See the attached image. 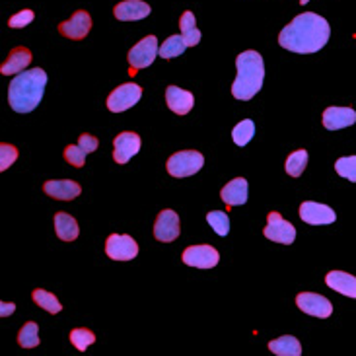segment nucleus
<instances>
[{
  "label": "nucleus",
  "mask_w": 356,
  "mask_h": 356,
  "mask_svg": "<svg viewBox=\"0 0 356 356\" xmlns=\"http://www.w3.org/2000/svg\"><path fill=\"white\" fill-rule=\"evenodd\" d=\"M331 27L325 18L316 12H304L296 16L285 29L278 34V45L292 53L309 55L318 53L329 41Z\"/></svg>",
  "instance_id": "1"
},
{
  "label": "nucleus",
  "mask_w": 356,
  "mask_h": 356,
  "mask_svg": "<svg viewBox=\"0 0 356 356\" xmlns=\"http://www.w3.org/2000/svg\"><path fill=\"white\" fill-rule=\"evenodd\" d=\"M47 86V72L43 69H29L14 76L8 86V104L18 113L34 111Z\"/></svg>",
  "instance_id": "2"
},
{
  "label": "nucleus",
  "mask_w": 356,
  "mask_h": 356,
  "mask_svg": "<svg viewBox=\"0 0 356 356\" xmlns=\"http://www.w3.org/2000/svg\"><path fill=\"white\" fill-rule=\"evenodd\" d=\"M237 76L232 84V95L236 99L248 102L261 90L265 78V62L257 51H244L236 59Z\"/></svg>",
  "instance_id": "3"
},
{
  "label": "nucleus",
  "mask_w": 356,
  "mask_h": 356,
  "mask_svg": "<svg viewBox=\"0 0 356 356\" xmlns=\"http://www.w3.org/2000/svg\"><path fill=\"white\" fill-rule=\"evenodd\" d=\"M202 166H204V158L197 150L176 152V154L167 158L166 164L169 176H174V178H189V176H195Z\"/></svg>",
  "instance_id": "4"
},
{
  "label": "nucleus",
  "mask_w": 356,
  "mask_h": 356,
  "mask_svg": "<svg viewBox=\"0 0 356 356\" xmlns=\"http://www.w3.org/2000/svg\"><path fill=\"white\" fill-rule=\"evenodd\" d=\"M156 55H160L158 47V37L146 36L141 39L134 47L129 51V64H131V74H134L141 69H146L154 62Z\"/></svg>",
  "instance_id": "5"
},
{
  "label": "nucleus",
  "mask_w": 356,
  "mask_h": 356,
  "mask_svg": "<svg viewBox=\"0 0 356 356\" xmlns=\"http://www.w3.org/2000/svg\"><path fill=\"white\" fill-rule=\"evenodd\" d=\"M143 97V88L137 86V84H123L117 86L111 94L107 95V109L111 113H121V111H127L132 106L139 104V99Z\"/></svg>",
  "instance_id": "6"
},
{
  "label": "nucleus",
  "mask_w": 356,
  "mask_h": 356,
  "mask_svg": "<svg viewBox=\"0 0 356 356\" xmlns=\"http://www.w3.org/2000/svg\"><path fill=\"white\" fill-rule=\"evenodd\" d=\"M263 234H265L267 239H271V241L290 246L296 239V228L290 224L288 220H285L278 213H269V216H267V226H265Z\"/></svg>",
  "instance_id": "7"
},
{
  "label": "nucleus",
  "mask_w": 356,
  "mask_h": 356,
  "mask_svg": "<svg viewBox=\"0 0 356 356\" xmlns=\"http://www.w3.org/2000/svg\"><path fill=\"white\" fill-rule=\"evenodd\" d=\"M106 253L113 261H131L139 255V244L127 234H111L106 241Z\"/></svg>",
  "instance_id": "8"
},
{
  "label": "nucleus",
  "mask_w": 356,
  "mask_h": 356,
  "mask_svg": "<svg viewBox=\"0 0 356 356\" xmlns=\"http://www.w3.org/2000/svg\"><path fill=\"white\" fill-rule=\"evenodd\" d=\"M181 259H183L185 265H189V267L213 269L220 261V255H218V251L214 250L213 246L201 244V246H191V248H187V250L183 251Z\"/></svg>",
  "instance_id": "9"
},
{
  "label": "nucleus",
  "mask_w": 356,
  "mask_h": 356,
  "mask_svg": "<svg viewBox=\"0 0 356 356\" xmlns=\"http://www.w3.org/2000/svg\"><path fill=\"white\" fill-rule=\"evenodd\" d=\"M179 232H181V226H179V216L176 211L171 209H164L160 211L158 218L154 222V237L158 241H164L169 244L174 239H178Z\"/></svg>",
  "instance_id": "10"
},
{
  "label": "nucleus",
  "mask_w": 356,
  "mask_h": 356,
  "mask_svg": "<svg viewBox=\"0 0 356 356\" xmlns=\"http://www.w3.org/2000/svg\"><path fill=\"white\" fill-rule=\"evenodd\" d=\"M300 218L311 226H323L333 224L337 220V214L331 206L327 204H320L316 201H306L300 204Z\"/></svg>",
  "instance_id": "11"
},
{
  "label": "nucleus",
  "mask_w": 356,
  "mask_h": 356,
  "mask_svg": "<svg viewBox=\"0 0 356 356\" xmlns=\"http://www.w3.org/2000/svg\"><path fill=\"white\" fill-rule=\"evenodd\" d=\"M141 144H143L141 143V137H139L137 132H121V134L115 137V141H113V160H115L117 164H121V166L127 164L132 156L139 154Z\"/></svg>",
  "instance_id": "12"
},
{
  "label": "nucleus",
  "mask_w": 356,
  "mask_h": 356,
  "mask_svg": "<svg viewBox=\"0 0 356 356\" xmlns=\"http://www.w3.org/2000/svg\"><path fill=\"white\" fill-rule=\"evenodd\" d=\"M296 304L304 313L316 316V318H329L333 313L331 302L316 292H300L296 296Z\"/></svg>",
  "instance_id": "13"
},
{
  "label": "nucleus",
  "mask_w": 356,
  "mask_h": 356,
  "mask_svg": "<svg viewBox=\"0 0 356 356\" xmlns=\"http://www.w3.org/2000/svg\"><path fill=\"white\" fill-rule=\"evenodd\" d=\"M92 29V16L86 12V10H78V12L72 14L71 20L62 22L59 25V32L64 37L69 39H74V41H80L84 37L90 34Z\"/></svg>",
  "instance_id": "14"
},
{
  "label": "nucleus",
  "mask_w": 356,
  "mask_h": 356,
  "mask_svg": "<svg viewBox=\"0 0 356 356\" xmlns=\"http://www.w3.org/2000/svg\"><path fill=\"white\" fill-rule=\"evenodd\" d=\"M356 123V111L351 107H327L323 111V127L329 131H339Z\"/></svg>",
  "instance_id": "15"
},
{
  "label": "nucleus",
  "mask_w": 356,
  "mask_h": 356,
  "mask_svg": "<svg viewBox=\"0 0 356 356\" xmlns=\"http://www.w3.org/2000/svg\"><path fill=\"white\" fill-rule=\"evenodd\" d=\"M220 197L226 202L228 209L232 206H239V204H246L248 197H250V185H248V179L236 178L232 179L230 183H226L222 191H220Z\"/></svg>",
  "instance_id": "16"
},
{
  "label": "nucleus",
  "mask_w": 356,
  "mask_h": 356,
  "mask_svg": "<svg viewBox=\"0 0 356 356\" xmlns=\"http://www.w3.org/2000/svg\"><path fill=\"white\" fill-rule=\"evenodd\" d=\"M43 191L53 199L72 201V199H76L82 193V187L76 181H71V179H53V181H45Z\"/></svg>",
  "instance_id": "17"
},
{
  "label": "nucleus",
  "mask_w": 356,
  "mask_h": 356,
  "mask_svg": "<svg viewBox=\"0 0 356 356\" xmlns=\"http://www.w3.org/2000/svg\"><path fill=\"white\" fill-rule=\"evenodd\" d=\"M166 104L167 107L178 113V115H187L193 106H195V97L187 90H181L178 86H167L166 90Z\"/></svg>",
  "instance_id": "18"
},
{
  "label": "nucleus",
  "mask_w": 356,
  "mask_h": 356,
  "mask_svg": "<svg viewBox=\"0 0 356 356\" xmlns=\"http://www.w3.org/2000/svg\"><path fill=\"white\" fill-rule=\"evenodd\" d=\"M113 14L121 22H134V20H144L150 14V6L143 0H125L119 2Z\"/></svg>",
  "instance_id": "19"
},
{
  "label": "nucleus",
  "mask_w": 356,
  "mask_h": 356,
  "mask_svg": "<svg viewBox=\"0 0 356 356\" xmlns=\"http://www.w3.org/2000/svg\"><path fill=\"white\" fill-rule=\"evenodd\" d=\"M32 51L25 47H14L10 51V55H8V59L2 62V67H0V72L4 74V76H14V74H20V72H24L27 67H29V62H32Z\"/></svg>",
  "instance_id": "20"
},
{
  "label": "nucleus",
  "mask_w": 356,
  "mask_h": 356,
  "mask_svg": "<svg viewBox=\"0 0 356 356\" xmlns=\"http://www.w3.org/2000/svg\"><path fill=\"white\" fill-rule=\"evenodd\" d=\"M325 285L343 296L356 298V276L343 271H331L325 274Z\"/></svg>",
  "instance_id": "21"
},
{
  "label": "nucleus",
  "mask_w": 356,
  "mask_h": 356,
  "mask_svg": "<svg viewBox=\"0 0 356 356\" xmlns=\"http://www.w3.org/2000/svg\"><path fill=\"white\" fill-rule=\"evenodd\" d=\"M55 232L62 241H74L80 234V226L71 214L57 213L55 214Z\"/></svg>",
  "instance_id": "22"
},
{
  "label": "nucleus",
  "mask_w": 356,
  "mask_h": 356,
  "mask_svg": "<svg viewBox=\"0 0 356 356\" xmlns=\"http://www.w3.org/2000/svg\"><path fill=\"white\" fill-rule=\"evenodd\" d=\"M269 351L278 356H300L302 355V344H300L296 337L285 335V337H278V339L271 341Z\"/></svg>",
  "instance_id": "23"
},
{
  "label": "nucleus",
  "mask_w": 356,
  "mask_h": 356,
  "mask_svg": "<svg viewBox=\"0 0 356 356\" xmlns=\"http://www.w3.org/2000/svg\"><path fill=\"white\" fill-rule=\"evenodd\" d=\"M179 27H181V36L185 39L187 47H195L201 41V32L197 27V20H195V14L193 12H185L181 16Z\"/></svg>",
  "instance_id": "24"
},
{
  "label": "nucleus",
  "mask_w": 356,
  "mask_h": 356,
  "mask_svg": "<svg viewBox=\"0 0 356 356\" xmlns=\"http://www.w3.org/2000/svg\"><path fill=\"white\" fill-rule=\"evenodd\" d=\"M286 174L290 178H300L304 169L308 166V152L306 150H296L286 158Z\"/></svg>",
  "instance_id": "25"
},
{
  "label": "nucleus",
  "mask_w": 356,
  "mask_h": 356,
  "mask_svg": "<svg viewBox=\"0 0 356 356\" xmlns=\"http://www.w3.org/2000/svg\"><path fill=\"white\" fill-rule=\"evenodd\" d=\"M34 302H36L39 308L47 309L49 313H59L60 309H62V304L59 302V298L55 296V294H51V292H47V290H43V288H37V290H34Z\"/></svg>",
  "instance_id": "26"
},
{
  "label": "nucleus",
  "mask_w": 356,
  "mask_h": 356,
  "mask_svg": "<svg viewBox=\"0 0 356 356\" xmlns=\"http://www.w3.org/2000/svg\"><path fill=\"white\" fill-rule=\"evenodd\" d=\"M185 49H187V45H185L183 36H169L166 41L160 45V57H164V59H174V57L183 55Z\"/></svg>",
  "instance_id": "27"
},
{
  "label": "nucleus",
  "mask_w": 356,
  "mask_h": 356,
  "mask_svg": "<svg viewBox=\"0 0 356 356\" xmlns=\"http://www.w3.org/2000/svg\"><path fill=\"white\" fill-rule=\"evenodd\" d=\"M253 134H255V123L251 119H244V121H239L236 127H234L232 139H234V143L237 146H246L253 139Z\"/></svg>",
  "instance_id": "28"
},
{
  "label": "nucleus",
  "mask_w": 356,
  "mask_h": 356,
  "mask_svg": "<svg viewBox=\"0 0 356 356\" xmlns=\"http://www.w3.org/2000/svg\"><path fill=\"white\" fill-rule=\"evenodd\" d=\"M18 343L24 348H34L39 344V327L36 321H27L24 327L18 333Z\"/></svg>",
  "instance_id": "29"
},
{
  "label": "nucleus",
  "mask_w": 356,
  "mask_h": 356,
  "mask_svg": "<svg viewBox=\"0 0 356 356\" xmlns=\"http://www.w3.org/2000/svg\"><path fill=\"white\" fill-rule=\"evenodd\" d=\"M71 343L76 346V351L86 353L90 344L95 343L94 331L86 329V327H78V329H72L71 331Z\"/></svg>",
  "instance_id": "30"
},
{
  "label": "nucleus",
  "mask_w": 356,
  "mask_h": 356,
  "mask_svg": "<svg viewBox=\"0 0 356 356\" xmlns=\"http://www.w3.org/2000/svg\"><path fill=\"white\" fill-rule=\"evenodd\" d=\"M335 171H337L341 178L356 183V156H344V158H339V160L335 162Z\"/></svg>",
  "instance_id": "31"
},
{
  "label": "nucleus",
  "mask_w": 356,
  "mask_h": 356,
  "mask_svg": "<svg viewBox=\"0 0 356 356\" xmlns=\"http://www.w3.org/2000/svg\"><path fill=\"white\" fill-rule=\"evenodd\" d=\"M206 220H209V224L213 226V230L218 236H228V232H230V218H228V214L222 213V211H214V213L206 214Z\"/></svg>",
  "instance_id": "32"
},
{
  "label": "nucleus",
  "mask_w": 356,
  "mask_h": 356,
  "mask_svg": "<svg viewBox=\"0 0 356 356\" xmlns=\"http://www.w3.org/2000/svg\"><path fill=\"white\" fill-rule=\"evenodd\" d=\"M86 150H84L80 144H69L64 148V160L74 167H82L86 164Z\"/></svg>",
  "instance_id": "33"
},
{
  "label": "nucleus",
  "mask_w": 356,
  "mask_h": 356,
  "mask_svg": "<svg viewBox=\"0 0 356 356\" xmlns=\"http://www.w3.org/2000/svg\"><path fill=\"white\" fill-rule=\"evenodd\" d=\"M18 160V148L8 143L0 144V169L6 171Z\"/></svg>",
  "instance_id": "34"
},
{
  "label": "nucleus",
  "mask_w": 356,
  "mask_h": 356,
  "mask_svg": "<svg viewBox=\"0 0 356 356\" xmlns=\"http://www.w3.org/2000/svg\"><path fill=\"white\" fill-rule=\"evenodd\" d=\"M34 18H36V14L32 12V10H22V12L14 14L12 18L8 20V25L10 27H25V25L29 24V22H34Z\"/></svg>",
  "instance_id": "35"
},
{
  "label": "nucleus",
  "mask_w": 356,
  "mask_h": 356,
  "mask_svg": "<svg viewBox=\"0 0 356 356\" xmlns=\"http://www.w3.org/2000/svg\"><path fill=\"white\" fill-rule=\"evenodd\" d=\"M78 144L82 146L86 152H94V150H97V146H99V141L95 137H92V134H80Z\"/></svg>",
  "instance_id": "36"
},
{
  "label": "nucleus",
  "mask_w": 356,
  "mask_h": 356,
  "mask_svg": "<svg viewBox=\"0 0 356 356\" xmlns=\"http://www.w3.org/2000/svg\"><path fill=\"white\" fill-rule=\"evenodd\" d=\"M14 309H16V304H12V302H2L0 304V316L2 318H8L10 313H14Z\"/></svg>",
  "instance_id": "37"
},
{
  "label": "nucleus",
  "mask_w": 356,
  "mask_h": 356,
  "mask_svg": "<svg viewBox=\"0 0 356 356\" xmlns=\"http://www.w3.org/2000/svg\"><path fill=\"white\" fill-rule=\"evenodd\" d=\"M309 0H300V4H308Z\"/></svg>",
  "instance_id": "38"
}]
</instances>
